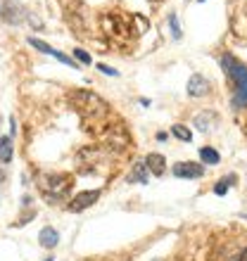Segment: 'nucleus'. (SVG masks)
I'll return each mask as SVG.
<instances>
[{"instance_id": "obj_1", "label": "nucleus", "mask_w": 247, "mask_h": 261, "mask_svg": "<svg viewBox=\"0 0 247 261\" xmlns=\"http://www.w3.org/2000/svg\"><path fill=\"white\" fill-rule=\"evenodd\" d=\"M221 67L226 71L228 79H233L235 81V97H233V107L235 110H240L247 105V69L242 67L235 57L231 55H224L221 57Z\"/></svg>"}, {"instance_id": "obj_2", "label": "nucleus", "mask_w": 247, "mask_h": 261, "mask_svg": "<svg viewBox=\"0 0 247 261\" xmlns=\"http://www.w3.org/2000/svg\"><path fill=\"white\" fill-rule=\"evenodd\" d=\"M74 188V176L67 173H48L41 178V193L48 202H62Z\"/></svg>"}, {"instance_id": "obj_3", "label": "nucleus", "mask_w": 247, "mask_h": 261, "mask_svg": "<svg viewBox=\"0 0 247 261\" xmlns=\"http://www.w3.org/2000/svg\"><path fill=\"white\" fill-rule=\"evenodd\" d=\"M71 105L79 112L88 114V117H103L105 110H107V105L95 93H90V90H76L74 95H71Z\"/></svg>"}, {"instance_id": "obj_4", "label": "nucleus", "mask_w": 247, "mask_h": 261, "mask_svg": "<svg viewBox=\"0 0 247 261\" xmlns=\"http://www.w3.org/2000/svg\"><path fill=\"white\" fill-rule=\"evenodd\" d=\"M29 45L31 48H36V50H41V53H45V55H50V57H55L57 62H62V64H67V67H79V64L71 60L69 55H64V53H60V50H55L53 45H48V43H43V41H38V38H29Z\"/></svg>"}, {"instance_id": "obj_5", "label": "nucleus", "mask_w": 247, "mask_h": 261, "mask_svg": "<svg viewBox=\"0 0 247 261\" xmlns=\"http://www.w3.org/2000/svg\"><path fill=\"white\" fill-rule=\"evenodd\" d=\"M97 199H100V190H86V193L76 195V197L67 204V209H69V212H74V214H79V212H83V209L93 206Z\"/></svg>"}, {"instance_id": "obj_6", "label": "nucleus", "mask_w": 247, "mask_h": 261, "mask_svg": "<svg viewBox=\"0 0 247 261\" xmlns=\"http://www.w3.org/2000/svg\"><path fill=\"white\" fill-rule=\"evenodd\" d=\"M174 176L176 178H202L205 176V166L195 164V162H179L174 166Z\"/></svg>"}, {"instance_id": "obj_7", "label": "nucleus", "mask_w": 247, "mask_h": 261, "mask_svg": "<svg viewBox=\"0 0 247 261\" xmlns=\"http://www.w3.org/2000/svg\"><path fill=\"white\" fill-rule=\"evenodd\" d=\"M209 90H212V86H209V81H207L205 76H200V74L190 76V81H188V95L190 97H205V95H209Z\"/></svg>"}, {"instance_id": "obj_8", "label": "nucleus", "mask_w": 247, "mask_h": 261, "mask_svg": "<svg viewBox=\"0 0 247 261\" xmlns=\"http://www.w3.org/2000/svg\"><path fill=\"white\" fill-rule=\"evenodd\" d=\"M145 166H147V171L152 173V176H162L166 169V162L162 154H157V152H152V154H147L145 157Z\"/></svg>"}, {"instance_id": "obj_9", "label": "nucleus", "mask_w": 247, "mask_h": 261, "mask_svg": "<svg viewBox=\"0 0 247 261\" xmlns=\"http://www.w3.org/2000/svg\"><path fill=\"white\" fill-rule=\"evenodd\" d=\"M38 242H41L43 247H48V249H53V247H57V242H60V233H57L55 228H50V226H45L38 233Z\"/></svg>"}, {"instance_id": "obj_10", "label": "nucleus", "mask_w": 247, "mask_h": 261, "mask_svg": "<svg viewBox=\"0 0 247 261\" xmlns=\"http://www.w3.org/2000/svg\"><path fill=\"white\" fill-rule=\"evenodd\" d=\"M129 183H147V166H145V162H136V166H133V173H131Z\"/></svg>"}, {"instance_id": "obj_11", "label": "nucleus", "mask_w": 247, "mask_h": 261, "mask_svg": "<svg viewBox=\"0 0 247 261\" xmlns=\"http://www.w3.org/2000/svg\"><path fill=\"white\" fill-rule=\"evenodd\" d=\"M12 159V138L10 136H3L0 138V162L7 164Z\"/></svg>"}, {"instance_id": "obj_12", "label": "nucleus", "mask_w": 247, "mask_h": 261, "mask_svg": "<svg viewBox=\"0 0 247 261\" xmlns=\"http://www.w3.org/2000/svg\"><path fill=\"white\" fill-rule=\"evenodd\" d=\"M200 159L205 162V164H219V152L214 150V147H200Z\"/></svg>"}, {"instance_id": "obj_13", "label": "nucleus", "mask_w": 247, "mask_h": 261, "mask_svg": "<svg viewBox=\"0 0 247 261\" xmlns=\"http://www.w3.org/2000/svg\"><path fill=\"white\" fill-rule=\"evenodd\" d=\"M235 180H238V178H235V173H228L226 178H221L219 183L214 186V193L219 195V197H224V195L228 193V188H231V183H235Z\"/></svg>"}, {"instance_id": "obj_14", "label": "nucleus", "mask_w": 247, "mask_h": 261, "mask_svg": "<svg viewBox=\"0 0 247 261\" xmlns=\"http://www.w3.org/2000/svg\"><path fill=\"white\" fill-rule=\"evenodd\" d=\"M171 136H174V138H179V140H183V143H190V140H192V133H190L188 128H185L183 124L171 126Z\"/></svg>"}, {"instance_id": "obj_15", "label": "nucleus", "mask_w": 247, "mask_h": 261, "mask_svg": "<svg viewBox=\"0 0 247 261\" xmlns=\"http://www.w3.org/2000/svg\"><path fill=\"white\" fill-rule=\"evenodd\" d=\"M214 114L212 112H207V114H202V117H195V126H197L200 130H202V133H207V130L212 128V124H209V121H214Z\"/></svg>"}, {"instance_id": "obj_16", "label": "nucleus", "mask_w": 247, "mask_h": 261, "mask_svg": "<svg viewBox=\"0 0 247 261\" xmlns=\"http://www.w3.org/2000/svg\"><path fill=\"white\" fill-rule=\"evenodd\" d=\"M169 27H171V36L176 38V41H179L183 31H181V27H179V19H176V14H169Z\"/></svg>"}, {"instance_id": "obj_17", "label": "nucleus", "mask_w": 247, "mask_h": 261, "mask_svg": "<svg viewBox=\"0 0 247 261\" xmlns=\"http://www.w3.org/2000/svg\"><path fill=\"white\" fill-rule=\"evenodd\" d=\"M74 55H76V60L81 64H90V55L86 53V50H74Z\"/></svg>"}, {"instance_id": "obj_18", "label": "nucleus", "mask_w": 247, "mask_h": 261, "mask_svg": "<svg viewBox=\"0 0 247 261\" xmlns=\"http://www.w3.org/2000/svg\"><path fill=\"white\" fill-rule=\"evenodd\" d=\"M97 71H103V74H107V76H119V71H117V69L107 67V64H97Z\"/></svg>"}, {"instance_id": "obj_19", "label": "nucleus", "mask_w": 247, "mask_h": 261, "mask_svg": "<svg viewBox=\"0 0 247 261\" xmlns=\"http://www.w3.org/2000/svg\"><path fill=\"white\" fill-rule=\"evenodd\" d=\"M240 261H247V247L242 249V256H240Z\"/></svg>"}, {"instance_id": "obj_20", "label": "nucleus", "mask_w": 247, "mask_h": 261, "mask_svg": "<svg viewBox=\"0 0 247 261\" xmlns=\"http://www.w3.org/2000/svg\"><path fill=\"white\" fill-rule=\"evenodd\" d=\"M3 180H5V171H3V169H0V183H3Z\"/></svg>"}, {"instance_id": "obj_21", "label": "nucleus", "mask_w": 247, "mask_h": 261, "mask_svg": "<svg viewBox=\"0 0 247 261\" xmlns=\"http://www.w3.org/2000/svg\"><path fill=\"white\" fill-rule=\"evenodd\" d=\"M45 261H55V259H53V256H48V259H45Z\"/></svg>"}, {"instance_id": "obj_22", "label": "nucleus", "mask_w": 247, "mask_h": 261, "mask_svg": "<svg viewBox=\"0 0 247 261\" xmlns=\"http://www.w3.org/2000/svg\"><path fill=\"white\" fill-rule=\"evenodd\" d=\"M150 3H157V0H150Z\"/></svg>"}, {"instance_id": "obj_23", "label": "nucleus", "mask_w": 247, "mask_h": 261, "mask_svg": "<svg viewBox=\"0 0 247 261\" xmlns=\"http://www.w3.org/2000/svg\"><path fill=\"white\" fill-rule=\"evenodd\" d=\"M200 3H205V0H200Z\"/></svg>"}]
</instances>
